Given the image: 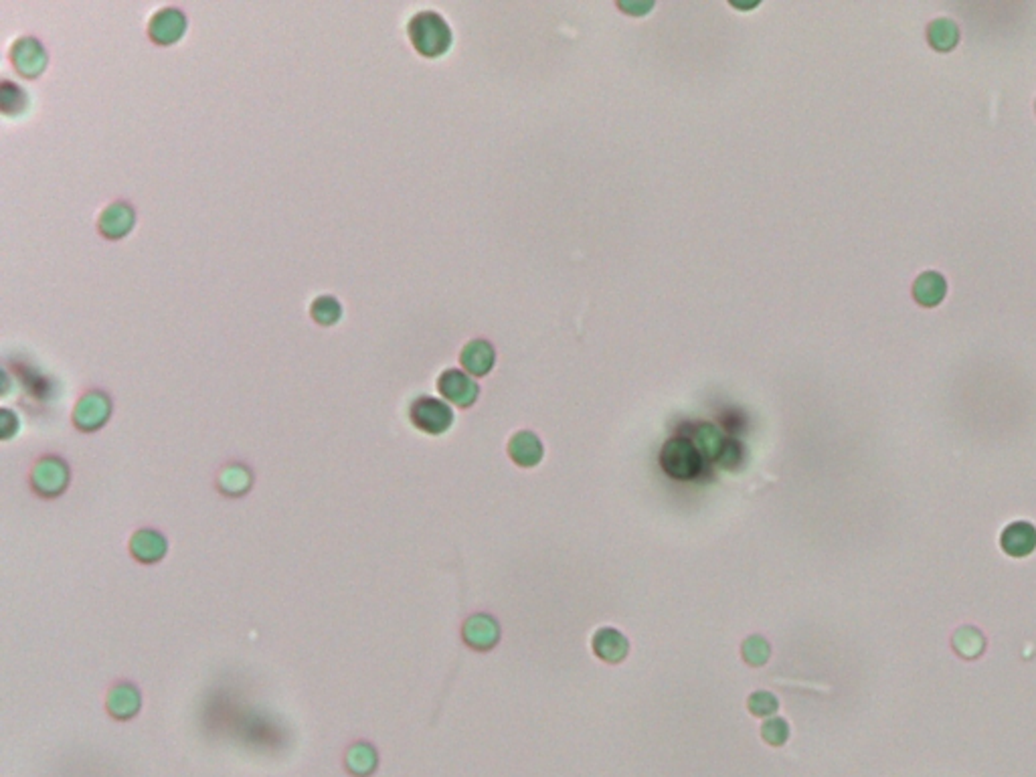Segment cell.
<instances>
[{
    "mask_svg": "<svg viewBox=\"0 0 1036 777\" xmlns=\"http://www.w3.org/2000/svg\"><path fill=\"white\" fill-rule=\"evenodd\" d=\"M140 709V695L132 685H118L112 688L110 696H107V711H110L116 719H130L134 717Z\"/></svg>",
    "mask_w": 1036,
    "mask_h": 777,
    "instance_id": "ac0fdd59",
    "label": "cell"
},
{
    "mask_svg": "<svg viewBox=\"0 0 1036 777\" xmlns=\"http://www.w3.org/2000/svg\"><path fill=\"white\" fill-rule=\"evenodd\" d=\"M769 654H771L769 642L763 638V636H749V638L743 642V658L747 664L763 666L767 662Z\"/></svg>",
    "mask_w": 1036,
    "mask_h": 777,
    "instance_id": "cb8c5ba5",
    "label": "cell"
},
{
    "mask_svg": "<svg viewBox=\"0 0 1036 777\" xmlns=\"http://www.w3.org/2000/svg\"><path fill=\"white\" fill-rule=\"evenodd\" d=\"M252 486V474L244 465H229L219 474V488L227 496H241Z\"/></svg>",
    "mask_w": 1036,
    "mask_h": 777,
    "instance_id": "ffe728a7",
    "label": "cell"
},
{
    "mask_svg": "<svg viewBox=\"0 0 1036 777\" xmlns=\"http://www.w3.org/2000/svg\"><path fill=\"white\" fill-rule=\"evenodd\" d=\"M660 465L670 478L692 480L703 470V456L690 440L672 438L662 448Z\"/></svg>",
    "mask_w": 1036,
    "mask_h": 777,
    "instance_id": "7a4b0ae2",
    "label": "cell"
},
{
    "mask_svg": "<svg viewBox=\"0 0 1036 777\" xmlns=\"http://www.w3.org/2000/svg\"><path fill=\"white\" fill-rule=\"evenodd\" d=\"M594 652L607 664H620L628 656L629 644L618 629L602 628L594 636Z\"/></svg>",
    "mask_w": 1036,
    "mask_h": 777,
    "instance_id": "4fadbf2b",
    "label": "cell"
},
{
    "mask_svg": "<svg viewBox=\"0 0 1036 777\" xmlns=\"http://www.w3.org/2000/svg\"><path fill=\"white\" fill-rule=\"evenodd\" d=\"M692 444L697 446L705 460H719L727 440H724V433L716 425L698 423L695 430H692Z\"/></svg>",
    "mask_w": 1036,
    "mask_h": 777,
    "instance_id": "e0dca14e",
    "label": "cell"
},
{
    "mask_svg": "<svg viewBox=\"0 0 1036 777\" xmlns=\"http://www.w3.org/2000/svg\"><path fill=\"white\" fill-rule=\"evenodd\" d=\"M0 107H3V112L9 115L21 114L27 107V93L22 91V88H19V85L4 80L3 88H0Z\"/></svg>",
    "mask_w": 1036,
    "mask_h": 777,
    "instance_id": "603a6c76",
    "label": "cell"
},
{
    "mask_svg": "<svg viewBox=\"0 0 1036 777\" xmlns=\"http://www.w3.org/2000/svg\"><path fill=\"white\" fill-rule=\"evenodd\" d=\"M409 417L417 430L430 435L446 433L451 423H454V411H451L446 401L435 397H419L413 401Z\"/></svg>",
    "mask_w": 1036,
    "mask_h": 777,
    "instance_id": "3957f363",
    "label": "cell"
},
{
    "mask_svg": "<svg viewBox=\"0 0 1036 777\" xmlns=\"http://www.w3.org/2000/svg\"><path fill=\"white\" fill-rule=\"evenodd\" d=\"M946 292H947L946 278L938 274V271H923L913 284L915 300L927 308L938 306L939 302L946 298Z\"/></svg>",
    "mask_w": 1036,
    "mask_h": 777,
    "instance_id": "9a60e30c",
    "label": "cell"
},
{
    "mask_svg": "<svg viewBox=\"0 0 1036 777\" xmlns=\"http://www.w3.org/2000/svg\"><path fill=\"white\" fill-rule=\"evenodd\" d=\"M377 765V756L369 745H355L347 753V767L355 775H369Z\"/></svg>",
    "mask_w": 1036,
    "mask_h": 777,
    "instance_id": "44dd1931",
    "label": "cell"
},
{
    "mask_svg": "<svg viewBox=\"0 0 1036 777\" xmlns=\"http://www.w3.org/2000/svg\"><path fill=\"white\" fill-rule=\"evenodd\" d=\"M407 33L417 53L425 57H440L451 47V29L435 11H422L413 14L407 25Z\"/></svg>",
    "mask_w": 1036,
    "mask_h": 777,
    "instance_id": "6da1fadb",
    "label": "cell"
},
{
    "mask_svg": "<svg viewBox=\"0 0 1036 777\" xmlns=\"http://www.w3.org/2000/svg\"><path fill=\"white\" fill-rule=\"evenodd\" d=\"M186 17L176 6H165L152 14L148 22V35L157 45H173L184 35Z\"/></svg>",
    "mask_w": 1036,
    "mask_h": 777,
    "instance_id": "8992f818",
    "label": "cell"
},
{
    "mask_svg": "<svg viewBox=\"0 0 1036 777\" xmlns=\"http://www.w3.org/2000/svg\"><path fill=\"white\" fill-rule=\"evenodd\" d=\"M11 61L22 77H37L47 65V53L37 38L22 37L13 45Z\"/></svg>",
    "mask_w": 1036,
    "mask_h": 777,
    "instance_id": "ba28073f",
    "label": "cell"
},
{
    "mask_svg": "<svg viewBox=\"0 0 1036 777\" xmlns=\"http://www.w3.org/2000/svg\"><path fill=\"white\" fill-rule=\"evenodd\" d=\"M927 38L938 51H949L960 41V29L954 21L938 19L927 27Z\"/></svg>",
    "mask_w": 1036,
    "mask_h": 777,
    "instance_id": "d6986e66",
    "label": "cell"
},
{
    "mask_svg": "<svg viewBox=\"0 0 1036 777\" xmlns=\"http://www.w3.org/2000/svg\"><path fill=\"white\" fill-rule=\"evenodd\" d=\"M132 225H134V209L124 201H116L101 211L98 229L107 239H120L132 229Z\"/></svg>",
    "mask_w": 1036,
    "mask_h": 777,
    "instance_id": "30bf717a",
    "label": "cell"
},
{
    "mask_svg": "<svg viewBox=\"0 0 1036 777\" xmlns=\"http://www.w3.org/2000/svg\"><path fill=\"white\" fill-rule=\"evenodd\" d=\"M1002 549L1010 557H1026L1036 549V528L1031 523H1012L1002 533Z\"/></svg>",
    "mask_w": 1036,
    "mask_h": 777,
    "instance_id": "8fae6325",
    "label": "cell"
},
{
    "mask_svg": "<svg viewBox=\"0 0 1036 777\" xmlns=\"http://www.w3.org/2000/svg\"><path fill=\"white\" fill-rule=\"evenodd\" d=\"M310 314L314 320L322 326H332L342 316V306L337 298L332 296H318L313 306H310Z\"/></svg>",
    "mask_w": 1036,
    "mask_h": 777,
    "instance_id": "7402d4cb",
    "label": "cell"
},
{
    "mask_svg": "<svg viewBox=\"0 0 1036 777\" xmlns=\"http://www.w3.org/2000/svg\"><path fill=\"white\" fill-rule=\"evenodd\" d=\"M777 706H780L777 698L771 693H766V690H759V693H753L749 696V711L758 714V717H769V714L777 711Z\"/></svg>",
    "mask_w": 1036,
    "mask_h": 777,
    "instance_id": "484cf974",
    "label": "cell"
},
{
    "mask_svg": "<svg viewBox=\"0 0 1036 777\" xmlns=\"http://www.w3.org/2000/svg\"><path fill=\"white\" fill-rule=\"evenodd\" d=\"M509 454L520 468H533L543 460V444L533 431H518L509 444Z\"/></svg>",
    "mask_w": 1036,
    "mask_h": 777,
    "instance_id": "5bb4252c",
    "label": "cell"
},
{
    "mask_svg": "<svg viewBox=\"0 0 1036 777\" xmlns=\"http://www.w3.org/2000/svg\"><path fill=\"white\" fill-rule=\"evenodd\" d=\"M130 551L140 563H157L167 553V541L157 531H138L130 542Z\"/></svg>",
    "mask_w": 1036,
    "mask_h": 777,
    "instance_id": "2e32d148",
    "label": "cell"
},
{
    "mask_svg": "<svg viewBox=\"0 0 1036 777\" xmlns=\"http://www.w3.org/2000/svg\"><path fill=\"white\" fill-rule=\"evenodd\" d=\"M110 397L104 391H90L77 401L73 411V423L81 431H96L110 417Z\"/></svg>",
    "mask_w": 1036,
    "mask_h": 777,
    "instance_id": "5b68a950",
    "label": "cell"
},
{
    "mask_svg": "<svg viewBox=\"0 0 1036 777\" xmlns=\"http://www.w3.org/2000/svg\"><path fill=\"white\" fill-rule=\"evenodd\" d=\"M464 642L474 650H490L494 648L498 640H501V626L494 618L486 616V613H478L466 619L462 628Z\"/></svg>",
    "mask_w": 1036,
    "mask_h": 777,
    "instance_id": "9c48e42d",
    "label": "cell"
},
{
    "mask_svg": "<svg viewBox=\"0 0 1036 777\" xmlns=\"http://www.w3.org/2000/svg\"><path fill=\"white\" fill-rule=\"evenodd\" d=\"M761 735L769 745H774V747H780V745H783L785 741L790 739V725L780 717L769 719V721L763 722Z\"/></svg>",
    "mask_w": 1036,
    "mask_h": 777,
    "instance_id": "d4e9b609",
    "label": "cell"
},
{
    "mask_svg": "<svg viewBox=\"0 0 1036 777\" xmlns=\"http://www.w3.org/2000/svg\"><path fill=\"white\" fill-rule=\"evenodd\" d=\"M67 478L69 472L64 460H59L56 456H47L35 464L33 478L30 480H33V488L39 494L45 496V499H53V496L65 491Z\"/></svg>",
    "mask_w": 1036,
    "mask_h": 777,
    "instance_id": "277c9868",
    "label": "cell"
},
{
    "mask_svg": "<svg viewBox=\"0 0 1036 777\" xmlns=\"http://www.w3.org/2000/svg\"><path fill=\"white\" fill-rule=\"evenodd\" d=\"M459 361H462L466 372H470L474 377H484L494 367L496 353L488 340H472V343L462 348Z\"/></svg>",
    "mask_w": 1036,
    "mask_h": 777,
    "instance_id": "7c38bea8",
    "label": "cell"
},
{
    "mask_svg": "<svg viewBox=\"0 0 1036 777\" xmlns=\"http://www.w3.org/2000/svg\"><path fill=\"white\" fill-rule=\"evenodd\" d=\"M739 457H741V446H739L737 441H727L719 456V464L723 468H733V465H737Z\"/></svg>",
    "mask_w": 1036,
    "mask_h": 777,
    "instance_id": "4316f807",
    "label": "cell"
},
{
    "mask_svg": "<svg viewBox=\"0 0 1036 777\" xmlns=\"http://www.w3.org/2000/svg\"><path fill=\"white\" fill-rule=\"evenodd\" d=\"M438 388L440 393L446 397L448 401L454 403L458 407H472L474 401L478 399V393H480V387L474 383V380L466 375V372L458 371V369H448L441 372V377L438 379Z\"/></svg>",
    "mask_w": 1036,
    "mask_h": 777,
    "instance_id": "52a82bcc",
    "label": "cell"
}]
</instances>
